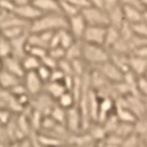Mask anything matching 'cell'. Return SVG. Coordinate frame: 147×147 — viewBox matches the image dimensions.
I'll use <instances>...</instances> for the list:
<instances>
[{"mask_svg":"<svg viewBox=\"0 0 147 147\" xmlns=\"http://www.w3.org/2000/svg\"><path fill=\"white\" fill-rule=\"evenodd\" d=\"M0 12H1V9H0Z\"/></svg>","mask_w":147,"mask_h":147,"instance_id":"cell-56","label":"cell"},{"mask_svg":"<svg viewBox=\"0 0 147 147\" xmlns=\"http://www.w3.org/2000/svg\"><path fill=\"white\" fill-rule=\"evenodd\" d=\"M58 67L60 70L65 74V75H74L73 74V69H72V65H71V61L66 60L65 58L59 61V64H58Z\"/></svg>","mask_w":147,"mask_h":147,"instance_id":"cell-39","label":"cell"},{"mask_svg":"<svg viewBox=\"0 0 147 147\" xmlns=\"http://www.w3.org/2000/svg\"><path fill=\"white\" fill-rule=\"evenodd\" d=\"M129 62V70L137 76L146 75L147 73V59L140 58L134 54H129L128 58Z\"/></svg>","mask_w":147,"mask_h":147,"instance_id":"cell-16","label":"cell"},{"mask_svg":"<svg viewBox=\"0 0 147 147\" xmlns=\"http://www.w3.org/2000/svg\"><path fill=\"white\" fill-rule=\"evenodd\" d=\"M22 83V79L16 76L15 74L10 73L6 70L0 71V88L3 90L10 91L11 88Z\"/></svg>","mask_w":147,"mask_h":147,"instance_id":"cell-17","label":"cell"},{"mask_svg":"<svg viewBox=\"0 0 147 147\" xmlns=\"http://www.w3.org/2000/svg\"><path fill=\"white\" fill-rule=\"evenodd\" d=\"M64 78H65V74L63 73V72L60 70L59 67H57V69L52 70L51 79H50V81H53V82H63Z\"/></svg>","mask_w":147,"mask_h":147,"instance_id":"cell-42","label":"cell"},{"mask_svg":"<svg viewBox=\"0 0 147 147\" xmlns=\"http://www.w3.org/2000/svg\"><path fill=\"white\" fill-rule=\"evenodd\" d=\"M10 1H12L16 6H21V5H26L30 2V0H10Z\"/></svg>","mask_w":147,"mask_h":147,"instance_id":"cell-48","label":"cell"},{"mask_svg":"<svg viewBox=\"0 0 147 147\" xmlns=\"http://www.w3.org/2000/svg\"><path fill=\"white\" fill-rule=\"evenodd\" d=\"M115 111V100L112 97H103L100 102V110H98V118L97 123L103 124L106 118L112 115Z\"/></svg>","mask_w":147,"mask_h":147,"instance_id":"cell-13","label":"cell"},{"mask_svg":"<svg viewBox=\"0 0 147 147\" xmlns=\"http://www.w3.org/2000/svg\"><path fill=\"white\" fill-rule=\"evenodd\" d=\"M60 1V8H61V13L64 15L66 18H71L75 15H79L81 10L74 5L70 3L66 0H59Z\"/></svg>","mask_w":147,"mask_h":147,"instance_id":"cell-28","label":"cell"},{"mask_svg":"<svg viewBox=\"0 0 147 147\" xmlns=\"http://www.w3.org/2000/svg\"><path fill=\"white\" fill-rule=\"evenodd\" d=\"M131 54H134V55H137V57H140V58L147 59V44L134 49V50L131 52Z\"/></svg>","mask_w":147,"mask_h":147,"instance_id":"cell-43","label":"cell"},{"mask_svg":"<svg viewBox=\"0 0 147 147\" xmlns=\"http://www.w3.org/2000/svg\"><path fill=\"white\" fill-rule=\"evenodd\" d=\"M29 33L10 41L11 47H12V55L16 57L17 59L22 60L27 55V45H28V36H29Z\"/></svg>","mask_w":147,"mask_h":147,"instance_id":"cell-15","label":"cell"},{"mask_svg":"<svg viewBox=\"0 0 147 147\" xmlns=\"http://www.w3.org/2000/svg\"><path fill=\"white\" fill-rule=\"evenodd\" d=\"M22 83L27 90L28 94L31 96H36L40 94L41 92H43L44 83L39 78L37 71L26 72L23 79H22Z\"/></svg>","mask_w":147,"mask_h":147,"instance_id":"cell-4","label":"cell"},{"mask_svg":"<svg viewBox=\"0 0 147 147\" xmlns=\"http://www.w3.org/2000/svg\"><path fill=\"white\" fill-rule=\"evenodd\" d=\"M1 61H2L3 70L15 74L16 76H18L20 79H23L26 71H24V69L22 66L21 60L17 59L13 55H10V57H7L5 59H1Z\"/></svg>","mask_w":147,"mask_h":147,"instance_id":"cell-11","label":"cell"},{"mask_svg":"<svg viewBox=\"0 0 147 147\" xmlns=\"http://www.w3.org/2000/svg\"><path fill=\"white\" fill-rule=\"evenodd\" d=\"M12 55V47L10 40L0 34V59H5Z\"/></svg>","mask_w":147,"mask_h":147,"instance_id":"cell-31","label":"cell"},{"mask_svg":"<svg viewBox=\"0 0 147 147\" xmlns=\"http://www.w3.org/2000/svg\"><path fill=\"white\" fill-rule=\"evenodd\" d=\"M81 13L88 26H101V27H107L110 26V19L107 12L102 8L88 6L81 10Z\"/></svg>","mask_w":147,"mask_h":147,"instance_id":"cell-3","label":"cell"},{"mask_svg":"<svg viewBox=\"0 0 147 147\" xmlns=\"http://www.w3.org/2000/svg\"><path fill=\"white\" fill-rule=\"evenodd\" d=\"M129 54L124 53H118V52L110 51V60L117 66L118 69L125 74L126 72L131 71L129 70V62H128Z\"/></svg>","mask_w":147,"mask_h":147,"instance_id":"cell-19","label":"cell"},{"mask_svg":"<svg viewBox=\"0 0 147 147\" xmlns=\"http://www.w3.org/2000/svg\"><path fill=\"white\" fill-rule=\"evenodd\" d=\"M142 138H143V140L145 142V144L147 145V137H142Z\"/></svg>","mask_w":147,"mask_h":147,"instance_id":"cell-54","label":"cell"},{"mask_svg":"<svg viewBox=\"0 0 147 147\" xmlns=\"http://www.w3.org/2000/svg\"><path fill=\"white\" fill-rule=\"evenodd\" d=\"M124 19L129 24H134L143 20V9L134 6H122Z\"/></svg>","mask_w":147,"mask_h":147,"instance_id":"cell-18","label":"cell"},{"mask_svg":"<svg viewBox=\"0 0 147 147\" xmlns=\"http://www.w3.org/2000/svg\"><path fill=\"white\" fill-rule=\"evenodd\" d=\"M65 126L69 133L71 134H80L82 129V117L78 105L66 110Z\"/></svg>","mask_w":147,"mask_h":147,"instance_id":"cell-7","label":"cell"},{"mask_svg":"<svg viewBox=\"0 0 147 147\" xmlns=\"http://www.w3.org/2000/svg\"><path fill=\"white\" fill-rule=\"evenodd\" d=\"M43 91L45 93H48L51 97H53L54 100H58L60 96L62 95L64 92H66L67 90H66V88L64 86L63 82L49 81L48 83L44 84Z\"/></svg>","mask_w":147,"mask_h":147,"instance_id":"cell-20","label":"cell"},{"mask_svg":"<svg viewBox=\"0 0 147 147\" xmlns=\"http://www.w3.org/2000/svg\"><path fill=\"white\" fill-rule=\"evenodd\" d=\"M22 66L26 72H31V71H37L41 65V60L38 59L37 57L27 53V55L21 60Z\"/></svg>","mask_w":147,"mask_h":147,"instance_id":"cell-24","label":"cell"},{"mask_svg":"<svg viewBox=\"0 0 147 147\" xmlns=\"http://www.w3.org/2000/svg\"><path fill=\"white\" fill-rule=\"evenodd\" d=\"M132 29L134 34L142 38H147V23H145L143 20L132 24Z\"/></svg>","mask_w":147,"mask_h":147,"instance_id":"cell-34","label":"cell"},{"mask_svg":"<svg viewBox=\"0 0 147 147\" xmlns=\"http://www.w3.org/2000/svg\"><path fill=\"white\" fill-rule=\"evenodd\" d=\"M90 1V5L93 6V7H97V8H102L104 9L103 7V0H88Z\"/></svg>","mask_w":147,"mask_h":147,"instance_id":"cell-47","label":"cell"},{"mask_svg":"<svg viewBox=\"0 0 147 147\" xmlns=\"http://www.w3.org/2000/svg\"><path fill=\"white\" fill-rule=\"evenodd\" d=\"M19 147H34L33 146V142L32 140H30L29 137H26L23 140H19Z\"/></svg>","mask_w":147,"mask_h":147,"instance_id":"cell-46","label":"cell"},{"mask_svg":"<svg viewBox=\"0 0 147 147\" xmlns=\"http://www.w3.org/2000/svg\"><path fill=\"white\" fill-rule=\"evenodd\" d=\"M57 33H58V37H59L60 45L65 50L76 41L75 38L73 37V34L69 31V29L59 30V31H57Z\"/></svg>","mask_w":147,"mask_h":147,"instance_id":"cell-26","label":"cell"},{"mask_svg":"<svg viewBox=\"0 0 147 147\" xmlns=\"http://www.w3.org/2000/svg\"><path fill=\"white\" fill-rule=\"evenodd\" d=\"M106 28L107 27H101V26H88L85 32L83 34L82 41L91 44H97V45H104L105 42V34H106Z\"/></svg>","mask_w":147,"mask_h":147,"instance_id":"cell-6","label":"cell"},{"mask_svg":"<svg viewBox=\"0 0 147 147\" xmlns=\"http://www.w3.org/2000/svg\"><path fill=\"white\" fill-rule=\"evenodd\" d=\"M143 9H147V0H140Z\"/></svg>","mask_w":147,"mask_h":147,"instance_id":"cell-51","label":"cell"},{"mask_svg":"<svg viewBox=\"0 0 147 147\" xmlns=\"http://www.w3.org/2000/svg\"><path fill=\"white\" fill-rule=\"evenodd\" d=\"M133 133H135V124L119 122L117 127H116V129H115V132H114V134L118 135L122 138H126L127 136L132 135Z\"/></svg>","mask_w":147,"mask_h":147,"instance_id":"cell-29","label":"cell"},{"mask_svg":"<svg viewBox=\"0 0 147 147\" xmlns=\"http://www.w3.org/2000/svg\"><path fill=\"white\" fill-rule=\"evenodd\" d=\"M143 21L147 23V9H144L143 10Z\"/></svg>","mask_w":147,"mask_h":147,"instance_id":"cell-49","label":"cell"},{"mask_svg":"<svg viewBox=\"0 0 147 147\" xmlns=\"http://www.w3.org/2000/svg\"><path fill=\"white\" fill-rule=\"evenodd\" d=\"M107 15H109V19H110V26H113L115 28L119 29L122 27V24L125 22L122 5H119V6L115 7L114 9L107 11Z\"/></svg>","mask_w":147,"mask_h":147,"instance_id":"cell-23","label":"cell"},{"mask_svg":"<svg viewBox=\"0 0 147 147\" xmlns=\"http://www.w3.org/2000/svg\"><path fill=\"white\" fill-rule=\"evenodd\" d=\"M119 39H121L119 29L113 27V26H107V28H106V34H105L104 47L110 51L111 49L116 44V42H117Z\"/></svg>","mask_w":147,"mask_h":147,"instance_id":"cell-22","label":"cell"},{"mask_svg":"<svg viewBox=\"0 0 147 147\" xmlns=\"http://www.w3.org/2000/svg\"><path fill=\"white\" fill-rule=\"evenodd\" d=\"M29 32V27H11V28L0 30V34L2 37L7 38L8 40H10V41L22 37V36H24V34H27Z\"/></svg>","mask_w":147,"mask_h":147,"instance_id":"cell-21","label":"cell"},{"mask_svg":"<svg viewBox=\"0 0 147 147\" xmlns=\"http://www.w3.org/2000/svg\"><path fill=\"white\" fill-rule=\"evenodd\" d=\"M135 133H137L140 137H147V117L137 119L135 123Z\"/></svg>","mask_w":147,"mask_h":147,"instance_id":"cell-33","label":"cell"},{"mask_svg":"<svg viewBox=\"0 0 147 147\" xmlns=\"http://www.w3.org/2000/svg\"><path fill=\"white\" fill-rule=\"evenodd\" d=\"M100 102L101 98L96 94L94 90L91 88V91L88 92V115L92 122L97 123V118H98V110H100Z\"/></svg>","mask_w":147,"mask_h":147,"instance_id":"cell-14","label":"cell"},{"mask_svg":"<svg viewBox=\"0 0 147 147\" xmlns=\"http://www.w3.org/2000/svg\"><path fill=\"white\" fill-rule=\"evenodd\" d=\"M136 147H140V145H138V146H136Z\"/></svg>","mask_w":147,"mask_h":147,"instance_id":"cell-55","label":"cell"},{"mask_svg":"<svg viewBox=\"0 0 147 147\" xmlns=\"http://www.w3.org/2000/svg\"><path fill=\"white\" fill-rule=\"evenodd\" d=\"M15 3L10 0H0V9L5 12H8V13H13L16 9Z\"/></svg>","mask_w":147,"mask_h":147,"instance_id":"cell-41","label":"cell"},{"mask_svg":"<svg viewBox=\"0 0 147 147\" xmlns=\"http://www.w3.org/2000/svg\"><path fill=\"white\" fill-rule=\"evenodd\" d=\"M140 147H147V145L145 144V142L143 140V138L140 140Z\"/></svg>","mask_w":147,"mask_h":147,"instance_id":"cell-52","label":"cell"},{"mask_svg":"<svg viewBox=\"0 0 147 147\" xmlns=\"http://www.w3.org/2000/svg\"><path fill=\"white\" fill-rule=\"evenodd\" d=\"M41 64H43L47 67H49L50 70H54V69L58 67L59 61H57L55 59H53L52 57H50L49 54H47L43 59H41Z\"/></svg>","mask_w":147,"mask_h":147,"instance_id":"cell-40","label":"cell"},{"mask_svg":"<svg viewBox=\"0 0 147 147\" xmlns=\"http://www.w3.org/2000/svg\"><path fill=\"white\" fill-rule=\"evenodd\" d=\"M82 58V41L76 40L71 47L65 50V59L69 61H73Z\"/></svg>","mask_w":147,"mask_h":147,"instance_id":"cell-25","label":"cell"},{"mask_svg":"<svg viewBox=\"0 0 147 147\" xmlns=\"http://www.w3.org/2000/svg\"><path fill=\"white\" fill-rule=\"evenodd\" d=\"M30 1H31V0H30Z\"/></svg>","mask_w":147,"mask_h":147,"instance_id":"cell-58","label":"cell"},{"mask_svg":"<svg viewBox=\"0 0 147 147\" xmlns=\"http://www.w3.org/2000/svg\"><path fill=\"white\" fill-rule=\"evenodd\" d=\"M57 101H58V104H59L60 106L65 109V110H69V109H71V107H73V106L76 105V100H75L73 93L71 91L64 92Z\"/></svg>","mask_w":147,"mask_h":147,"instance_id":"cell-27","label":"cell"},{"mask_svg":"<svg viewBox=\"0 0 147 147\" xmlns=\"http://www.w3.org/2000/svg\"><path fill=\"white\" fill-rule=\"evenodd\" d=\"M62 29H69L67 18L62 13H44L37 20L30 23V33H40L45 31L57 32Z\"/></svg>","mask_w":147,"mask_h":147,"instance_id":"cell-1","label":"cell"},{"mask_svg":"<svg viewBox=\"0 0 147 147\" xmlns=\"http://www.w3.org/2000/svg\"><path fill=\"white\" fill-rule=\"evenodd\" d=\"M69 21V31L73 34L75 40L82 41L83 34L85 32V29L88 27V23L85 21V19L83 18L82 13L80 12L79 15H75L71 18H67Z\"/></svg>","mask_w":147,"mask_h":147,"instance_id":"cell-9","label":"cell"},{"mask_svg":"<svg viewBox=\"0 0 147 147\" xmlns=\"http://www.w3.org/2000/svg\"><path fill=\"white\" fill-rule=\"evenodd\" d=\"M37 73L39 75V78L42 80L44 84L45 83H48V82L50 81V79H51V73H52V70H50L49 67H47L45 65L43 64H41L40 67L37 70Z\"/></svg>","mask_w":147,"mask_h":147,"instance_id":"cell-38","label":"cell"},{"mask_svg":"<svg viewBox=\"0 0 147 147\" xmlns=\"http://www.w3.org/2000/svg\"><path fill=\"white\" fill-rule=\"evenodd\" d=\"M85 61L82 59H76L71 61V65H72V69H73V74L76 75V76H82L86 73L88 71L85 70Z\"/></svg>","mask_w":147,"mask_h":147,"instance_id":"cell-32","label":"cell"},{"mask_svg":"<svg viewBox=\"0 0 147 147\" xmlns=\"http://www.w3.org/2000/svg\"><path fill=\"white\" fill-rule=\"evenodd\" d=\"M121 5L119 0H103V7L104 10L107 12L112 9H114L115 7H117Z\"/></svg>","mask_w":147,"mask_h":147,"instance_id":"cell-44","label":"cell"},{"mask_svg":"<svg viewBox=\"0 0 147 147\" xmlns=\"http://www.w3.org/2000/svg\"><path fill=\"white\" fill-rule=\"evenodd\" d=\"M34 7L39 9L42 13H61L59 0H31Z\"/></svg>","mask_w":147,"mask_h":147,"instance_id":"cell-12","label":"cell"},{"mask_svg":"<svg viewBox=\"0 0 147 147\" xmlns=\"http://www.w3.org/2000/svg\"><path fill=\"white\" fill-rule=\"evenodd\" d=\"M13 13L16 16H18L19 18L23 19V20L30 22V23L32 21H34V20H37L38 18H40L41 16L43 15L31 2H28L26 5H21V6H17Z\"/></svg>","mask_w":147,"mask_h":147,"instance_id":"cell-10","label":"cell"},{"mask_svg":"<svg viewBox=\"0 0 147 147\" xmlns=\"http://www.w3.org/2000/svg\"><path fill=\"white\" fill-rule=\"evenodd\" d=\"M146 75H147V73H146Z\"/></svg>","mask_w":147,"mask_h":147,"instance_id":"cell-57","label":"cell"},{"mask_svg":"<svg viewBox=\"0 0 147 147\" xmlns=\"http://www.w3.org/2000/svg\"><path fill=\"white\" fill-rule=\"evenodd\" d=\"M48 54L52 57L53 59H55L57 61L64 59L65 58V49H63L62 47H55V48H51L48 50Z\"/></svg>","mask_w":147,"mask_h":147,"instance_id":"cell-37","label":"cell"},{"mask_svg":"<svg viewBox=\"0 0 147 147\" xmlns=\"http://www.w3.org/2000/svg\"><path fill=\"white\" fill-rule=\"evenodd\" d=\"M8 144H9V143H8ZM8 144L7 143H1V142H0V147H7Z\"/></svg>","mask_w":147,"mask_h":147,"instance_id":"cell-53","label":"cell"},{"mask_svg":"<svg viewBox=\"0 0 147 147\" xmlns=\"http://www.w3.org/2000/svg\"><path fill=\"white\" fill-rule=\"evenodd\" d=\"M27 53L32 54V55L37 57L38 59L41 60L48 54V49L42 48V47H30V45H27Z\"/></svg>","mask_w":147,"mask_h":147,"instance_id":"cell-36","label":"cell"},{"mask_svg":"<svg viewBox=\"0 0 147 147\" xmlns=\"http://www.w3.org/2000/svg\"><path fill=\"white\" fill-rule=\"evenodd\" d=\"M94 69H96L97 71H100L106 78V80L110 81L111 83L122 82L123 79H124V73L111 60L104 62V63H101L98 65H95Z\"/></svg>","mask_w":147,"mask_h":147,"instance_id":"cell-5","label":"cell"},{"mask_svg":"<svg viewBox=\"0 0 147 147\" xmlns=\"http://www.w3.org/2000/svg\"><path fill=\"white\" fill-rule=\"evenodd\" d=\"M82 59L92 65H98L110 60V51L104 45L91 44L82 41Z\"/></svg>","mask_w":147,"mask_h":147,"instance_id":"cell-2","label":"cell"},{"mask_svg":"<svg viewBox=\"0 0 147 147\" xmlns=\"http://www.w3.org/2000/svg\"><path fill=\"white\" fill-rule=\"evenodd\" d=\"M50 116H51L57 123L62 124V125H65V121H66V110L61 107L59 104H55L54 107L52 109L51 113H50Z\"/></svg>","mask_w":147,"mask_h":147,"instance_id":"cell-30","label":"cell"},{"mask_svg":"<svg viewBox=\"0 0 147 147\" xmlns=\"http://www.w3.org/2000/svg\"><path fill=\"white\" fill-rule=\"evenodd\" d=\"M119 2H121L122 6H134V7L143 9L140 0H119ZM143 10H144V9H143Z\"/></svg>","mask_w":147,"mask_h":147,"instance_id":"cell-45","label":"cell"},{"mask_svg":"<svg viewBox=\"0 0 147 147\" xmlns=\"http://www.w3.org/2000/svg\"><path fill=\"white\" fill-rule=\"evenodd\" d=\"M137 93L147 98V75L137 76Z\"/></svg>","mask_w":147,"mask_h":147,"instance_id":"cell-35","label":"cell"},{"mask_svg":"<svg viewBox=\"0 0 147 147\" xmlns=\"http://www.w3.org/2000/svg\"><path fill=\"white\" fill-rule=\"evenodd\" d=\"M32 109L41 112L43 115H50L52 109L54 107V98L51 97L48 93L41 92L40 94L33 96V101H32Z\"/></svg>","mask_w":147,"mask_h":147,"instance_id":"cell-8","label":"cell"},{"mask_svg":"<svg viewBox=\"0 0 147 147\" xmlns=\"http://www.w3.org/2000/svg\"><path fill=\"white\" fill-rule=\"evenodd\" d=\"M7 147H19V143L18 142H11L8 144Z\"/></svg>","mask_w":147,"mask_h":147,"instance_id":"cell-50","label":"cell"}]
</instances>
